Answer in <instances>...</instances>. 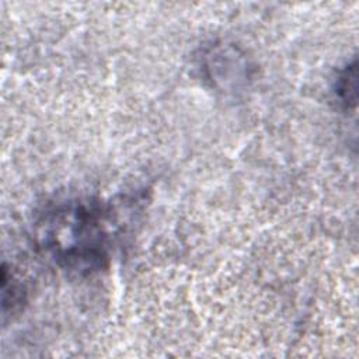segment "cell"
<instances>
[{"label":"cell","instance_id":"1","mask_svg":"<svg viewBox=\"0 0 359 359\" xmlns=\"http://www.w3.org/2000/svg\"><path fill=\"white\" fill-rule=\"evenodd\" d=\"M119 226L111 203L79 198L46 209L38 219L35 237L60 268L90 273L108 265Z\"/></svg>","mask_w":359,"mask_h":359},{"label":"cell","instance_id":"2","mask_svg":"<svg viewBox=\"0 0 359 359\" xmlns=\"http://www.w3.org/2000/svg\"><path fill=\"white\" fill-rule=\"evenodd\" d=\"M335 94L345 108L356 104V65H346L339 73L335 84Z\"/></svg>","mask_w":359,"mask_h":359}]
</instances>
